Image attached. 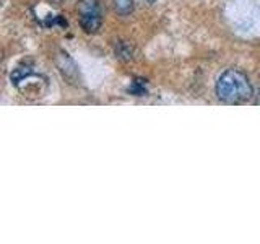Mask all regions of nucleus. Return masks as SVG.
I'll list each match as a JSON object with an SVG mask.
<instances>
[{"label":"nucleus","mask_w":260,"mask_h":244,"mask_svg":"<svg viewBox=\"0 0 260 244\" xmlns=\"http://www.w3.org/2000/svg\"><path fill=\"white\" fill-rule=\"evenodd\" d=\"M216 95L226 103H242L254 95V89L244 72L238 69H228L216 81Z\"/></svg>","instance_id":"f257e3e1"},{"label":"nucleus","mask_w":260,"mask_h":244,"mask_svg":"<svg viewBox=\"0 0 260 244\" xmlns=\"http://www.w3.org/2000/svg\"><path fill=\"white\" fill-rule=\"evenodd\" d=\"M80 24L86 33H96L101 26V7L100 0H80L78 2Z\"/></svg>","instance_id":"f03ea898"},{"label":"nucleus","mask_w":260,"mask_h":244,"mask_svg":"<svg viewBox=\"0 0 260 244\" xmlns=\"http://www.w3.org/2000/svg\"><path fill=\"white\" fill-rule=\"evenodd\" d=\"M114 7H116L117 13L120 15H130L134 10V0H112Z\"/></svg>","instance_id":"7ed1b4c3"},{"label":"nucleus","mask_w":260,"mask_h":244,"mask_svg":"<svg viewBox=\"0 0 260 244\" xmlns=\"http://www.w3.org/2000/svg\"><path fill=\"white\" fill-rule=\"evenodd\" d=\"M145 2H148V4H154L156 0H145Z\"/></svg>","instance_id":"20e7f679"},{"label":"nucleus","mask_w":260,"mask_h":244,"mask_svg":"<svg viewBox=\"0 0 260 244\" xmlns=\"http://www.w3.org/2000/svg\"><path fill=\"white\" fill-rule=\"evenodd\" d=\"M257 104H260V93H258V96H257Z\"/></svg>","instance_id":"39448f33"}]
</instances>
